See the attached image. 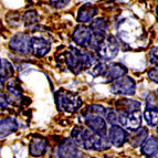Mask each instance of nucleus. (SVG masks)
<instances>
[{
  "mask_svg": "<svg viewBox=\"0 0 158 158\" xmlns=\"http://www.w3.org/2000/svg\"><path fill=\"white\" fill-rule=\"evenodd\" d=\"M64 59L66 66L74 73H79L83 69L91 66L93 62V58L90 53L79 50L77 48H71L70 51L65 52Z\"/></svg>",
  "mask_w": 158,
  "mask_h": 158,
  "instance_id": "1",
  "label": "nucleus"
},
{
  "mask_svg": "<svg viewBox=\"0 0 158 158\" xmlns=\"http://www.w3.org/2000/svg\"><path fill=\"white\" fill-rule=\"evenodd\" d=\"M59 111L65 113H74L82 106L80 95L69 91H60L56 98Z\"/></svg>",
  "mask_w": 158,
  "mask_h": 158,
  "instance_id": "2",
  "label": "nucleus"
},
{
  "mask_svg": "<svg viewBox=\"0 0 158 158\" xmlns=\"http://www.w3.org/2000/svg\"><path fill=\"white\" fill-rule=\"evenodd\" d=\"M96 50H98L101 58L105 59V60L114 59L118 54V50H119L118 41L113 35H106L103 39L102 42L98 44Z\"/></svg>",
  "mask_w": 158,
  "mask_h": 158,
  "instance_id": "3",
  "label": "nucleus"
},
{
  "mask_svg": "<svg viewBox=\"0 0 158 158\" xmlns=\"http://www.w3.org/2000/svg\"><path fill=\"white\" fill-rule=\"evenodd\" d=\"M111 92L117 95H134L136 92V83L131 77L124 75L112 82Z\"/></svg>",
  "mask_w": 158,
  "mask_h": 158,
  "instance_id": "4",
  "label": "nucleus"
},
{
  "mask_svg": "<svg viewBox=\"0 0 158 158\" xmlns=\"http://www.w3.org/2000/svg\"><path fill=\"white\" fill-rule=\"evenodd\" d=\"M118 125L128 132H134L142 125V114L139 111L132 113H118Z\"/></svg>",
  "mask_w": 158,
  "mask_h": 158,
  "instance_id": "5",
  "label": "nucleus"
},
{
  "mask_svg": "<svg viewBox=\"0 0 158 158\" xmlns=\"http://www.w3.org/2000/svg\"><path fill=\"white\" fill-rule=\"evenodd\" d=\"M51 49V44L48 40L41 37H31L29 42V52L37 58L47 56Z\"/></svg>",
  "mask_w": 158,
  "mask_h": 158,
  "instance_id": "6",
  "label": "nucleus"
},
{
  "mask_svg": "<svg viewBox=\"0 0 158 158\" xmlns=\"http://www.w3.org/2000/svg\"><path fill=\"white\" fill-rule=\"evenodd\" d=\"M83 119H84L85 125L92 131V133L100 135H106L107 126H106V122L103 116L83 115Z\"/></svg>",
  "mask_w": 158,
  "mask_h": 158,
  "instance_id": "7",
  "label": "nucleus"
},
{
  "mask_svg": "<svg viewBox=\"0 0 158 158\" xmlns=\"http://www.w3.org/2000/svg\"><path fill=\"white\" fill-rule=\"evenodd\" d=\"M30 34L26 32L15 34L10 40V48L15 52L26 54L29 52V42H30Z\"/></svg>",
  "mask_w": 158,
  "mask_h": 158,
  "instance_id": "8",
  "label": "nucleus"
},
{
  "mask_svg": "<svg viewBox=\"0 0 158 158\" xmlns=\"http://www.w3.org/2000/svg\"><path fill=\"white\" fill-rule=\"evenodd\" d=\"M110 147H111V143H110V140H108V138L105 135L91 133L84 149H93L102 152V150L108 149Z\"/></svg>",
  "mask_w": 158,
  "mask_h": 158,
  "instance_id": "9",
  "label": "nucleus"
},
{
  "mask_svg": "<svg viewBox=\"0 0 158 158\" xmlns=\"http://www.w3.org/2000/svg\"><path fill=\"white\" fill-rule=\"evenodd\" d=\"M77 154H79L77 145L69 138L62 140L56 149V155L59 158H77Z\"/></svg>",
  "mask_w": 158,
  "mask_h": 158,
  "instance_id": "10",
  "label": "nucleus"
},
{
  "mask_svg": "<svg viewBox=\"0 0 158 158\" xmlns=\"http://www.w3.org/2000/svg\"><path fill=\"white\" fill-rule=\"evenodd\" d=\"M107 138L111 143V145H114L115 147H121L125 144L128 136L124 128H122L119 125H112V127L107 131Z\"/></svg>",
  "mask_w": 158,
  "mask_h": 158,
  "instance_id": "11",
  "label": "nucleus"
},
{
  "mask_svg": "<svg viewBox=\"0 0 158 158\" xmlns=\"http://www.w3.org/2000/svg\"><path fill=\"white\" fill-rule=\"evenodd\" d=\"M91 30L87 26L84 24H79V26L74 29L73 34H72V38H73L74 42L77 43L80 47H86L89 43H90L91 40Z\"/></svg>",
  "mask_w": 158,
  "mask_h": 158,
  "instance_id": "12",
  "label": "nucleus"
},
{
  "mask_svg": "<svg viewBox=\"0 0 158 158\" xmlns=\"http://www.w3.org/2000/svg\"><path fill=\"white\" fill-rule=\"evenodd\" d=\"M115 107L117 113H132L139 111L140 103L131 98H119L116 101Z\"/></svg>",
  "mask_w": 158,
  "mask_h": 158,
  "instance_id": "13",
  "label": "nucleus"
},
{
  "mask_svg": "<svg viewBox=\"0 0 158 158\" xmlns=\"http://www.w3.org/2000/svg\"><path fill=\"white\" fill-rule=\"evenodd\" d=\"M48 148V140L43 137H33L30 140L29 152L33 157H40L45 154Z\"/></svg>",
  "mask_w": 158,
  "mask_h": 158,
  "instance_id": "14",
  "label": "nucleus"
},
{
  "mask_svg": "<svg viewBox=\"0 0 158 158\" xmlns=\"http://www.w3.org/2000/svg\"><path fill=\"white\" fill-rule=\"evenodd\" d=\"M127 73V69L124 65H122L119 63H112L110 65H107L104 77H105L106 81L113 82L115 80L119 79V77H124Z\"/></svg>",
  "mask_w": 158,
  "mask_h": 158,
  "instance_id": "15",
  "label": "nucleus"
},
{
  "mask_svg": "<svg viewBox=\"0 0 158 158\" xmlns=\"http://www.w3.org/2000/svg\"><path fill=\"white\" fill-rule=\"evenodd\" d=\"M91 135V132L89 129L84 128L82 126H75L73 127L71 132V139L73 140L77 146H82L85 148L89 137Z\"/></svg>",
  "mask_w": 158,
  "mask_h": 158,
  "instance_id": "16",
  "label": "nucleus"
},
{
  "mask_svg": "<svg viewBox=\"0 0 158 158\" xmlns=\"http://www.w3.org/2000/svg\"><path fill=\"white\" fill-rule=\"evenodd\" d=\"M98 13V9L95 8L93 5L90 3H85L79 9L77 12V21L81 23H85V22L91 21Z\"/></svg>",
  "mask_w": 158,
  "mask_h": 158,
  "instance_id": "17",
  "label": "nucleus"
},
{
  "mask_svg": "<svg viewBox=\"0 0 158 158\" xmlns=\"http://www.w3.org/2000/svg\"><path fill=\"white\" fill-rule=\"evenodd\" d=\"M18 129V123L12 117H6L0 121V139L9 136Z\"/></svg>",
  "mask_w": 158,
  "mask_h": 158,
  "instance_id": "18",
  "label": "nucleus"
},
{
  "mask_svg": "<svg viewBox=\"0 0 158 158\" xmlns=\"http://www.w3.org/2000/svg\"><path fill=\"white\" fill-rule=\"evenodd\" d=\"M157 138L152 136L142 144V154L148 158H154L157 156Z\"/></svg>",
  "mask_w": 158,
  "mask_h": 158,
  "instance_id": "19",
  "label": "nucleus"
},
{
  "mask_svg": "<svg viewBox=\"0 0 158 158\" xmlns=\"http://www.w3.org/2000/svg\"><path fill=\"white\" fill-rule=\"evenodd\" d=\"M91 30V33L94 35H102L105 37L106 31L108 29V22L104 18H98L93 20L91 26L89 27Z\"/></svg>",
  "mask_w": 158,
  "mask_h": 158,
  "instance_id": "20",
  "label": "nucleus"
},
{
  "mask_svg": "<svg viewBox=\"0 0 158 158\" xmlns=\"http://www.w3.org/2000/svg\"><path fill=\"white\" fill-rule=\"evenodd\" d=\"M148 136V132L145 127H139L138 129L132 132V136L129 137V144L133 147H138L145 142Z\"/></svg>",
  "mask_w": 158,
  "mask_h": 158,
  "instance_id": "21",
  "label": "nucleus"
},
{
  "mask_svg": "<svg viewBox=\"0 0 158 158\" xmlns=\"http://www.w3.org/2000/svg\"><path fill=\"white\" fill-rule=\"evenodd\" d=\"M15 70L8 60H0V80H8L13 77Z\"/></svg>",
  "mask_w": 158,
  "mask_h": 158,
  "instance_id": "22",
  "label": "nucleus"
},
{
  "mask_svg": "<svg viewBox=\"0 0 158 158\" xmlns=\"http://www.w3.org/2000/svg\"><path fill=\"white\" fill-rule=\"evenodd\" d=\"M144 119L147 123L148 126L150 127H156L157 126V121H158V114H157V108H146L144 111Z\"/></svg>",
  "mask_w": 158,
  "mask_h": 158,
  "instance_id": "23",
  "label": "nucleus"
},
{
  "mask_svg": "<svg viewBox=\"0 0 158 158\" xmlns=\"http://www.w3.org/2000/svg\"><path fill=\"white\" fill-rule=\"evenodd\" d=\"M106 110L104 106L100 105V104H93V105L87 106L86 110L84 111L83 115H98L105 117Z\"/></svg>",
  "mask_w": 158,
  "mask_h": 158,
  "instance_id": "24",
  "label": "nucleus"
},
{
  "mask_svg": "<svg viewBox=\"0 0 158 158\" xmlns=\"http://www.w3.org/2000/svg\"><path fill=\"white\" fill-rule=\"evenodd\" d=\"M23 22L26 24V27H32L39 22V16H38L37 11L30 10L27 11L23 16Z\"/></svg>",
  "mask_w": 158,
  "mask_h": 158,
  "instance_id": "25",
  "label": "nucleus"
},
{
  "mask_svg": "<svg viewBox=\"0 0 158 158\" xmlns=\"http://www.w3.org/2000/svg\"><path fill=\"white\" fill-rule=\"evenodd\" d=\"M106 69H107L106 63H104V62H98V63H96L94 66L91 68L90 73L92 74L93 77H101V75H104Z\"/></svg>",
  "mask_w": 158,
  "mask_h": 158,
  "instance_id": "26",
  "label": "nucleus"
},
{
  "mask_svg": "<svg viewBox=\"0 0 158 158\" xmlns=\"http://www.w3.org/2000/svg\"><path fill=\"white\" fill-rule=\"evenodd\" d=\"M7 89H8L9 93L12 94L15 98H20L21 96V87L20 85L15 81H10L7 85Z\"/></svg>",
  "mask_w": 158,
  "mask_h": 158,
  "instance_id": "27",
  "label": "nucleus"
},
{
  "mask_svg": "<svg viewBox=\"0 0 158 158\" xmlns=\"http://www.w3.org/2000/svg\"><path fill=\"white\" fill-rule=\"evenodd\" d=\"M105 117L108 123H111L112 125H118V113L116 111H114V110L106 111Z\"/></svg>",
  "mask_w": 158,
  "mask_h": 158,
  "instance_id": "28",
  "label": "nucleus"
},
{
  "mask_svg": "<svg viewBox=\"0 0 158 158\" xmlns=\"http://www.w3.org/2000/svg\"><path fill=\"white\" fill-rule=\"evenodd\" d=\"M157 98L155 94H149L146 98V108H157Z\"/></svg>",
  "mask_w": 158,
  "mask_h": 158,
  "instance_id": "29",
  "label": "nucleus"
},
{
  "mask_svg": "<svg viewBox=\"0 0 158 158\" xmlns=\"http://www.w3.org/2000/svg\"><path fill=\"white\" fill-rule=\"evenodd\" d=\"M69 2H70V0H50L51 6L54 7V8H58V9L65 7Z\"/></svg>",
  "mask_w": 158,
  "mask_h": 158,
  "instance_id": "30",
  "label": "nucleus"
},
{
  "mask_svg": "<svg viewBox=\"0 0 158 158\" xmlns=\"http://www.w3.org/2000/svg\"><path fill=\"white\" fill-rule=\"evenodd\" d=\"M9 105V98L6 94H3L1 91H0V107H7Z\"/></svg>",
  "mask_w": 158,
  "mask_h": 158,
  "instance_id": "31",
  "label": "nucleus"
},
{
  "mask_svg": "<svg viewBox=\"0 0 158 158\" xmlns=\"http://www.w3.org/2000/svg\"><path fill=\"white\" fill-rule=\"evenodd\" d=\"M150 63L152 64H157V48L154 47L152 50H150Z\"/></svg>",
  "mask_w": 158,
  "mask_h": 158,
  "instance_id": "32",
  "label": "nucleus"
},
{
  "mask_svg": "<svg viewBox=\"0 0 158 158\" xmlns=\"http://www.w3.org/2000/svg\"><path fill=\"white\" fill-rule=\"evenodd\" d=\"M148 77H149L152 81L155 82V83H157V68H156V66L148 72Z\"/></svg>",
  "mask_w": 158,
  "mask_h": 158,
  "instance_id": "33",
  "label": "nucleus"
},
{
  "mask_svg": "<svg viewBox=\"0 0 158 158\" xmlns=\"http://www.w3.org/2000/svg\"><path fill=\"white\" fill-rule=\"evenodd\" d=\"M3 89V83H2V80H0V91Z\"/></svg>",
  "mask_w": 158,
  "mask_h": 158,
  "instance_id": "34",
  "label": "nucleus"
}]
</instances>
